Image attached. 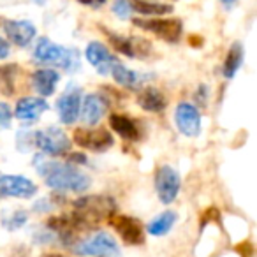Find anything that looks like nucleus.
I'll return each instance as SVG.
<instances>
[{
    "label": "nucleus",
    "instance_id": "f257e3e1",
    "mask_svg": "<svg viewBox=\"0 0 257 257\" xmlns=\"http://www.w3.org/2000/svg\"><path fill=\"white\" fill-rule=\"evenodd\" d=\"M37 173L43 176L44 183L55 192H74L83 194L90 189L92 180L88 175L79 171L74 164L60 161H46L44 155H36L34 161Z\"/></svg>",
    "mask_w": 257,
    "mask_h": 257
},
{
    "label": "nucleus",
    "instance_id": "f03ea898",
    "mask_svg": "<svg viewBox=\"0 0 257 257\" xmlns=\"http://www.w3.org/2000/svg\"><path fill=\"white\" fill-rule=\"evenodd\" d=\"M116 211V203L113 197L102 194H90L72 201V217L78 222L79 229H93Z\"/></svg>",
    "mask_w": 257,
    "mask_h": 257
},
{
    "label": "nucleus",
    "instance_id": "7ed1b4c3",
    "mask_svg": "<svg viewBox=\"0 0 257 257\" xmlns=\"http://www.w3.org/2000/svg\"><path fill=\"white\" fill-rule=\"evenodd\" d=\"M34 58H36L39 64L46 65H57L62 67L67 72H74L79 69V53L71 48L60 46V44L53 43L51 39H43L37 41L36 48H34Z\"/></svg>",
    "mask_w": 257,
    "mask_h": 257
},
{
    "label": "nucleus",
    "instance_id": "20e7f679",
    "mask_svg": "<svg viewBox=\"0 0 257 257\" xmlns=\"http://www.w3.org/2000/svg\"><path fill=\"white\" fill-rule=\"evenodd\" d=\"M72 252L81 257H120V246L109 232L97 231L90 238L76 239Z\"/></svg>",
    "mask_w": 257,
    "mask_h": 257
},
{
    "label": "nucleus",
    "instance_id": "39448f33",
    "mask_svg": "<svg viewBox=\"0 0 257 257\" xmlns=\"http://www.w3.org/2000/svg\"><path fill=\"white\" fill-rule=\"evenodd\" d=\"M32 141L37 150L48 157H62L71 152V140L57 125H50V127L37 131Z\"/></svg>",
    "mask_w": 257,
    "mask_h": 257
},
{
    "label": "nucleus",
    "instance_id": "423d86ee",
    "mask_svg": "<svg viewBox=\"0 0 257 257\" xmlns=\"http://www.w3.org/2000/svg\"><path fill=\"white\" fill-rule=\"evenodd\" d=\"M155 194H157L159 201L162 204H171L176 201L182 189V178H180V173L176 171L173 166L164 164L161 168H157L155 171Z\"/></svg>",
    "mask_w": 257,
    "mask_h": 257
},
{
    "label": "nucleus",
    "instance_id": "0eeeda50",
    "mask_svg": "<svg viewBox=\"0 0 257 257\" xmlns=\"http://www.w3.org/2000/svg\"><path fill=\"white\" fill-rule=\"evenodd\" d=\"M134 25L147 30V32H152L154 36H157L159 39L166 41V43H176L183 32V25L178 18H162V16L145 20L136 18Z\"/></svg>",
    "mask_w": 257,
    "mask_h": 257
},
{
    "label": "nucleus",
    "instance_id": "6e6552de",
    "mask_svg": "<svg viewBox=\"0 0 257 257\" xmlns=\"http://www.w3.org/2000/svg\"><path fill=\"white\" fill-rule=\"evenodd\" d=\"M72 140L83 150L90 152H106L113 147V134L102 127H78L74 128Z\"/></svg>",
    "mask_w": 257,
    "mask_h": 257
},
{
    "label": "nucleus",
    "instance_id": "1a4fd4ad",
    "mask_svg": "<svg viewBox=\"0 0 257 257\" xmlns=\"http://www.w3.org/2000/svg\"><path fill=\"white\" fill-rule=\"evenodd\" d=\"M107 222H109L111 227L116 231V234L121 238V241L127 243V245L138 246L145 243V225L141 224L138 218L114 211V213L107 218Z\"/></svg>",
    "mask_w": 257,
    "mask_h": 257
},
{
    "label": "nucleus",
    "instance_id": "9d476101",
    "mask_svg": "<svg viewBox=\"0 0 257 257\" xmlns=\"http://www.w3.org/2000/svg\"><path fill=\"white\" fill-rule=\"evenodd\" d=\"M83 92L78 85H67V88L62 92V95L57 99V113L64 125H72L79 118L81 109Z\"/></svg>",
    "mask_w": 257,
    "mask_h": 257
},
{
    "label": "nucleus",
    "instance_id": "9b49d317",
    "mask_svg": "<svg viewBox=\"0 0 257 257\" xmlns=\"http://www.w3.org/2000/svg\"><path fill=\"white\" fill-rule=\"evenodd\" d=\"M175 123L185 138H197L201 134V113L194 104L180 102L175 109Z\"/></svg>",
    "mask_w": 257,
    "mask_h": 257
},
{
    "label": "nucleus",
    "instance_id": "f8f14e48",
    "mask_svg": "<svg viewBox=\"0 0 257 257\" xmlns=\"http://www.w3.org/2000/svg\"><path fill=\"white\" fill-rule=\"evenodd\" d=\"M37 194V185L22 175H0V196L30 199Z\"/></svg>",
    "mask_w": 257,
    "mask_h": 257
},
{
    "label": "nucleus",
    "instance_id": "ddd939ff",
    "mask_svg": "<svg viewBox=\"0 0 257 257\" xmlns=\"http://www.w3.org/2000/svg\"><path fill=\"white\" fill-rule=\"evenodd\" d=\"M107 107H109V100L107 97H104L99 92L86 93L81 99V109H79V118L83 120V123L86 127H95L102 116L107 113Z\"/></svg>",
    "mask_w": 257,
    "mask_h": 257
},
{
    "label": "nucleus",
    "instance_id": "4468645a",
    "mask_svg": "<svg viewBox=\"0 0 257 257\" xmlns=\"http://www.w3.org/2000/svg\"><path fill=\"white\" fill-rule=\"evenodd\" d=\"M8 41H11L15 46L27 48L37 36V29L29 20H8L2 25Z\"/></svg>",
    "mask_w": 257,
    "mask_h": 257
},
{
    "label": "nucleus",
    "instance_id": "2eb2a0df",
    "mask_svg": "<svg viewBox=\"0 0 257 257\" xmlns=\"http://www.w3.org/2000/svg\"><path fill=\"white\" fill-rule=\"evenodd\" d=\"M85 58L100 76L109 74L111 67H113V64L116 62V58H114V55L109 51V48H107L106 44L99 43V41H92V43L86 44Z\"/></svg>",
    "mask_w": 257,
    "mask_h": 257
},
{
    "label": "nucleus",
    "instance_id": "dca6fc26",
    "mask_svg": "<svg viewBox=\"0 0 257 257\" xmlns=\"http://www.w3.org/2000/svg\"><path fill=\"white\" fill-rule=\"evenodd\" d=\"M50 109L44 97H32L27 95L18 99L15 107V116L22 121H36L41 118V114Z\"/></svg>",
    "mask_w": 257,
    "mask_h": 257
},
{
    "label": "nucleus",
    "instance_id": "f3484780",
    "mask_svg": "<svg viewBox=\"0 0 257 257\" xmlns=\"http://www.w3.org/2000/svg\"><path fill=\"white\" fill-rule=\"evenodd\" d=\"M109 127L121 140L131 141V143H136V141H140L143 138V131H141L140 123L134 118L127 116V114L113 113L109 116Z\"/></svg>",
    "mask_w": 257,
    "mask_h": 257
},
{
    "label": "nucleus",
    "instance_id": "a211bd4d",
    "mask_svg": "<svg viewBox=\"0 0 257 257\" xmlns=\"http://www.w3.org/2000/svg\"><path fill=\"white\" fill-rule=\"evenodd\" d=\"M113 48L118 53L125 55L128 58H136V57H145V55L150 51V44L147 41L141 39H131V37H123V36H116V34L107 32Z\"/></svg>",
    "mask_w": 257,
    "mask_h": 257
},
{
    "label": "nucleus",
    "instance_id": "6ab92c4d",
    "mask_svg": "<svg viewBox=\"0 0 257 257\" xmlns=\"http://www.w3.org/2000/svg\"><path fill=\"white\" fill-rule=\"evenodd\" d=\"M60 81V72L55 69L44 67L37 69L32 74V85L36 88V92L39 93V97H51L57 90V85Z\"/></svg>",
    "mask_w": 257,
    "mask_h": 257
},
{
    "label": "nucleus",
    "instance_id": "aec40b11",
    "mask_svg": "<svg viewBox=\"0 0 257 257\" xmlns=\"http://www.w3.org/2000/svg\"><path fill=\"white\" fill-rule=\"evenodd\" d=\"M138 104L141 109L148 111V113H162L168 107V99L155 86H145L138 93Z\"/></svg>",
    "mask_w": 257,
    "mask_h": 257
},
{
    "label": "nucleus",
    "instance_id": "412c9836",
    "mask_svg": "<svg viewBox=\"0 0 257 257\" xmlns=\"http://www.w3.org/2000/svg\"><path fill=\"white\" fill-rule=\"evenodd\" d=\"M109 74L113 76L114 83L120 85V86H123V88H136V86H140L141 83H145V79H147L143 74L133 71V69L125 67V65L120 64L118 60L113 64Z\"/></svg>",
    "mask_w": 257,
    "mask_h": 257
},
{
    "label": "nucleus",
    "instance_id": "4be33fe9",
    "mask_svg": "<svg viewBox=\"0 0 257 257\" xmlns=\"http://www.w3.org/2000/svg\"><path fill=\"white\" fill-rule=\"evenodd\" d=\"M243 60H245V50L239 43H232L231 48L227 50V55H225L224 60V67H222V72H224L225 79H232L238 71L241 69Z\"/></svg>",
    "mask_w": 257,
    "mask_h": 257
},
{
    "label": "nucleus",
    "instance_id": "5701e85b",
    "mask_svg": "<svg viewBox=\"0 0 257 257\" xmlns=\"http://www.w3.org/2000/svg\"><path fill=\"white\" fill-rule=\"evenodd\" d=\"M178 215L171 210H166L162 213H159L157 217H154L147 225V232L152 236H166L173 229V225L176 224Z\"/></svg>",
    "mask_w": 257,
    "mask_h": 257
},
{
    "label": "nucleus",
    "instance_id": "b1692460",
    "mask_svg": "<svg viewBox=\"0 0 257 257\" xmlns=\"http://www.w3.org/2000/svg\"><path fill=\"white\" fill-rule=\"evenodd\" d=\"M133 11L140 13L141 16H152V18H157V16H164L173 13V6L169 4H159V2H147V0H136L133 4Z\"/></svg>",
    "mask_w": 257,
    "mask_h": 257
},
{
    "label": "nucleus",
    "instance_id": "393cba45",
    "mask_svg": "<svg viewBox=\"0 0 257 257\" xmlns=\"http://www.w3.org/2000/svg\"><path fill=\"white\" fill-rule=\"evenodd\" d=\"M16 72L18 67L16 65H0V92L13 95L16 88Z\"/></svg>",
    "mask_w": 257,
    "mask_h": 257
},
{
    "label": "nucleus",
    "instance_id": "a878e982",
    "mask_svg": "<svg viewBox=\"0 0 257 257\" xmlns=\"http://www.w3.org/2000/svg\"><path fill=\"white\" fill-rule=\"evenodd\" d=\"M29 220V213L25 210H13L11 213L2 215V225L8 229L9 232H15L22 229Z\"/></svg>",
    "mask_w": 257,
    "mask_h": 257
},
{
    "label": "nucleus",
    "instance_id": "bb28decb",
    "mask_svg": "<svg viewBox=\"0 0 257 257\" xmlns=\"http://www.w3.org/2000/svg\"><path fill=\"white\" fill-rule=\"evenodd\" d=\"M113 13L121 20L131 18L133 15V4L128 0H114L113 2Z\"/></svg>",
    "mask_w": 257,
    "mask_h": 257
},
{
    "label": "nucleus",
    "instance_id": "cd10ccee",
    "mask_svg": "<svg viewBox=\"0 0 257 257\" xmlns=\"http://www.w3.org/2000/svg\"><path fill=\"white\" fill-rule=\"evenodd\" d=\"M13 123V109L8 102H0V133L9 128Z\"/></svg>",
    "mask_w": 257,
    "mask_h": 257
},
{
    "label": "nucleus",
    "instance_id": "c85d7f7f",
    "mask_svg": "<svg viewBox=\"0 0 257 257\" xmlns=\"http://www.w3.org/2000/svg\"><path fill=\"white\" fill-rule=\"evenodd\" d=\"M51 197H43V199L36 201V204H34V210L39 211V213H46V211H51L55 206H57V203H51Z\"/></svg>",
    "mask_w": 257,
    "mask_h": 257
},
{
    "label": "nucleus",
    "instance_id": "c756f323",
    "mask_svg": "<svg viewBox=\"0 0 257 257\" xmlns=\"http://www.w3.org/2000/svg\"><path fill=\"white\" fill-rule=\"evenodd\" d=\"M218 217H220V213H218L217 208H208L203 213V217H201V224L206 225V224H210V222H217Z\"/></svg>",
    "mask_w": 257,
    "mask_h": 257
},
{
    "label": "nucleus",
    "instance_id": "7c9ffc66",
    "mask_svg": "<svg viewBox=\"0 0 257 257\" xmlns=\"http://www.w3.org/2000/svg\"><path fill=\"white\" fill-rule=\"evenodd\" d=\"M208 95H210V92H208V86L206 85H201L199 88H197V92H196V100L199 104H203V106H206Z\"/></svg>",
    "mask_w": 257,
    "mask_h": 257
},
{
    "label": "nucleus",
    "instance_id": "2f4dec72",
    "mask_svg": "<svg viewBox=\"0 0 257 257\" xmlns=\"http://www.w3.org/2000/svg\"><path fill=\"white\" fill-rule=\"evenodd\" d=\"M9 53H11V46H9V41L4 39V37H0V60L8 58Z\"/></svg>",
    "mask_w": 257,
    "mask_h": 257
},
{
    "label": "nucleus",
    "instance_id": "473e14b6",
    "mask_svg": "<svg viewBox=\"0 0 257 257\" xmlns=\"http://www.w3.org/2000/svg\"><path fill=\"white\" fill-rule=\"evenodd\" d=\"M79 4L83 6H88V8H99V6H102L106 0H78Z\"/></svg>",
    "mask_w": 257,
    "mask_h": 257
},
{
    "label": "nucleus",
    "instance_id": "72a5a7b5",
    "mask_svg": "<svg viewBox=\"0 0 257 257\" xmlns=\"http://www.w3.org/2000/svg\"><path fill=\"white\" fill-rule=\"evenodd\" d=\"M220 2H222V4H224V6H225V8H231V6H232V4H234L236 0H220Z\"/></svg>",
    "mask_w": 257,
    "mask_h": 257
},
{
    "label": "nucleus",
    "instance_id": "f704fd0d",
    "mask_svg": "<svg viewBox=\"0 0 257 257\" xmlns=\"http://www.w3.org/2000/svg\"><path fill=\"white\" fill-rule=\"evenodd\" d=\"M43 257H65V255H62V253H57V252H51V253H46V255H43Z\"/></svg>",
    "mask_w": 257,
    "mask_h": 257
},
{
    "label": "nucleus",
    "instance_id": "c9c22d12",
    "mask_svg": "<svg viewBox=\"0 0 257 257\" xmlns=\"http://www.w3.org/2000/svg\"><path fill=\"white\" fill-rule=\"evenodd\" d=\"M34 2H37V4H44L46 0H34Z\"/></svg>",
    "mask_w": 257,
    "mask_h": 257
}]
</instances>
